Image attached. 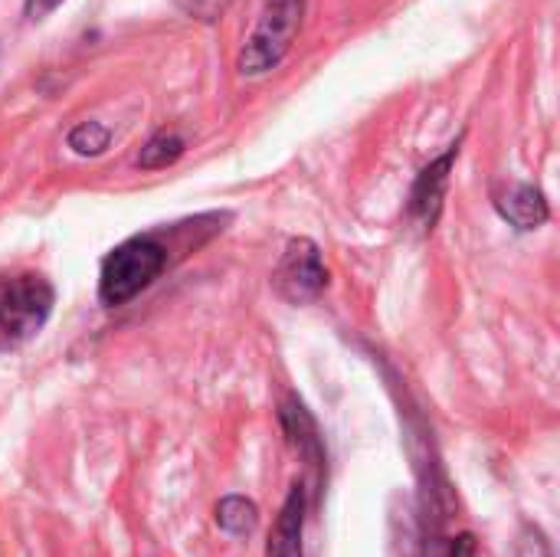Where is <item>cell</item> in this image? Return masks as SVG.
I'll list each match as a JSON object with an SVG mask.
<instances>
[{
  "mask_svg": "<svg viewBox=\"0 0 560 557\" xmlns=\"http://www.w3.org/2000/svg\"><path fill=\"white\" fill-rule=\"evenodd\" d=\"M279 423H282V430H285V437H289V443H292V450L305 460V466L322 479L325 476V440H322V430H318V423H315V417L308 414V407L295 397V394H289L285 401H282V407H279Z\"/></svg>",
  "mask_w": 560,
  "mask_h": 557,
  "instance_id": "cell-6",
  "label": "cell"
},
{
  "mask_svg": "<svg viewBox=\"0 0 560 557\" xmlns=\"http://www.w3.org/2000/svg\"><path fill=\"white\" fill-rule=\"evenodd\" d=\"M217 525L226 532V535H253L256 525H259V509L256 502H249L246 496H226L220 499L217 506Z\"/></svg>",
  "mask_w": 560,
  "mask_h": 557,
  "instance_id": "cell-9",
  "label": "cell"
},
{
  "mask_svg": "<svg viewBox=\"0 0 560 557\" xmlns=\"http://www.w3.org/2000/svg\"><path fill=\"white\" fill-rule=\"evenodd\" d=\"M305 20V0H269L236 56V69L243 76L272 72L292 49Z\"/></svg>",
  "mask_w": 560,
  "mask_h": 557,
  "instance_id": "cell-3",
  "label": "cell"
},
{
  "mask_svg": "<svg viewBox=\"0 0 560 557\" xmlns=\"http://www.w3.org/2000/svg\"><path fill=\"white\" fill-rule=\"evenodd\" d=\"M459 158V141L450 144L436 161H430L417 181H413V190H410V217L417 220L420 230H433L440 213H443V200H446V190H450V174H453V164Z\"/></svg>",
  "mask_w": 560,
  "mask_h": 557,
  "instance_id": "cell-5",
  "label": "cell"
},
{
  "mask_svg": "<svg viewBox=\"0 0 560 557\" xmlns=\"http://www.w3.org/2000/svg\"><path fill=\"white\" fill-rule=\"evenodd\" d=\"M180 3V10L184 13H190V16H197V20H217L233 0H177Z\"/></svg>",
  "mask_w": 560,
  "mask_h": 557,
  "instance_id": "cell-12",
  "label": "cell"
},
{
  "mask_svg": "<svg viewBox=\"0 0 560 557\" xmlns=\"http://www.w3.org/2000/svg\"><path fill=\"white\" fill-rule=\"evenodd\" d=\"M52 305L56 292L43 276L23 272L0 279V355L26 345L49 322Z\"/></svg>",
  "mask_w": 560,
  "mask_h": 557,
  "instance_id": "cell-2",
  "label": "cell"
},
{
  "mask_svg": "<svg viewBox=\"0 0 560 557\" xmlns=\"http://www.w3.org/2000/svg\"><path fill=\"white\" fill-rule=\"evenodd\" d=\"M302 535H305V486H292L272 535L266 557H305L302 555Z\"/></svg>",
  "mask_w": 560,
  "mask_h": 557,
  "instance_id": "cell-8",
  "label": "cell"
},
{
  "mask_svg": "<svg viewBox=\"0 0 560 557\" xmlns=\"http://www.w3.org/2000/svg\"><path fill=\"white\" fill-rule=\"evenodd\" d=\"M66 144L79 154V158H98L108 144H112V131L102 121H79L69 135Z\"/></svg>",
  "mask_w": 560,
  "mask_h": 557,
  "instance_id": "cell-11",
  "label": "cell"
},
{
  "mask_svg": "<svg viewBox=\"0 0 560 557\" xmlns=\"http://www.w3.org/2000/svg\"><path fill=\"white\" fill-rule=\"evenodd\" d=\"M272 286H276L279 299H285L289 305L315 302L325 292V286H328V269H325L322 250L308 236L289 240L282 259L276 266Z\"/></svg>",
  "mask_w": 560,
  "mask_h": 557,
  "instance_id": "cell-4",
  "label": "cell"
},
{
  "mask_svg": "<svg viewBox=\"0 0 560 557\" xmlns=\"http://www.w3.org/2000/svg\"><path fill=\"white\" fill-rule=\"evenodd\" d=\"M59 3H62V0H26V3H23V13H26V20L39 23V20H46Z\"/></svg>",
  "mask_w": 560,
  "mask_h": 557,
  "instance_id": "cell-14",
  "label": "cell"
},
{
  "mask_svg": "<svg viewBox=\"0 0 560 557\" xmlns=\"http://www.w3.org/2000/svg\"><path fill=\"white\" fill-rule=\"evenodd\" d=\"M167 269V250L154 236H131L118 243L98 269V299L108 309L138 299Z\"/></svg>",
  "mask_w": 560,
  "mask_h": 557,
  "instance_id": "cell-1",
  "label": "cell"
},
{
  "mask_svg": "<svg viewBox=\"0 0 560 557\" xmlns=\"http://www.w3.org/2000/svg\"><path fill=\"white\" fill-rule=\"evenodd\" d=\"M180 154H184V138H180L177 131H158V135H151L148 144L141 148L138 167H144V171H161V167H171Z\"/></svg>",
  "mask_w": 560,
  "mask_h": 557,
  "instance_id": "cell-10",
  "label": "cell"
},
{
  "mask_svg": "<svg viewBox=\"0 0 560 557\" xmlns=\"http://www.w3.org/2000/svg\"><path fill=\"white\" fill-rule=\"evenodd\" d=\"M433 557H476V538L469 532H463V535L436 545V555Z\"/></svg>",
  "mask_w": 560,
  "mask_h": 557,
  "instance_id": "cell-13",
  "label": "cell"
},
{
  "mask_svg": "<svg viewBox=\"0 0 560 557\" xmlns=\"http://www.w3.org/2000/svg\"><path fill=\"white\" fill-rule=\"evenodd\" d=\"M495 210L502 213V220H509L515 230H538L548 223L551 207L545 200V194L535 184H512L495 197Z\"/></svg>",
  "mask_w": 560,
  "mask_h": 557,
  "instance_id": "cell-7",
  "label": "cell"
}]
</instances>
